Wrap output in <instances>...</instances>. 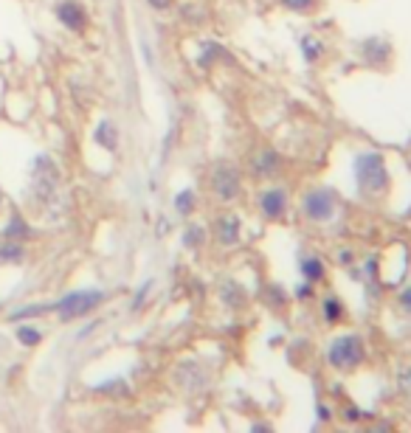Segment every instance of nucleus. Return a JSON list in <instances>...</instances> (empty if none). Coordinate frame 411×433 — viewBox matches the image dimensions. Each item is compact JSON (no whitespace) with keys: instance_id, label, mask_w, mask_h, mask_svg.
Instances as JSON below:
<instances>
[{"instance_id":"f03ea898","label":"nucleus","mask_w":411,"mask_h":433,"mask_svg":"<svg viewBox=\"0 0 411 433\" xmlns=\"http://www.w3.org/2000/svg\"><path fill=\"white\" fill-rule=\"evenodd\" d=\"M327 360H330L336 369L347 371V369H355L360 360H363V343L358 335H344L338 340H333L330 352H327Z\"/></svg>"},{"instance_id":"6e6552de","label":"nucleus","mask_w":411,"mask_h":433,"mask_svg":"<svg viewBox=\"0 0 411 433\" xmlns=\"http://www.w3.org/2000/svg\"><path fill=\"white\" fill-rule=\"evenodd\" d=\"M217 237L226 245L237 242V237H239V220H237V217H223V220L217 223Z\"/></svg>"},{"instance_id":"2eb2a0df","label":"nucleus","mask_w":411,"mask_h":433,"mask_svg":"<svg viewBox=\"0 0 411 433\" xmlns=\"http://www.w3.org/2000/svg\"><path fill=\"white\" fill-rule=\"evenodd\" d=\"M324 313H327V321H336V318L341 315V304H338L336 298H330V301L324 304Z\"/></svg>"},{"instance_id":"20e7f679","label":"nucleus","mask_w":411,"mask_h":433,"mask_svg":"<svg viewBox=\"0 0 411 433\" xmlns=\"http://www.w3.org/2000/svg\"><path fill=\"white\" fill-rule=\"evenodd\" d=\"M302 211H304V217H310V220H316V223L330 220V217L336 214V197H333V192H327V189L307 192L304 200H302Z\"/></svg>"},{"instance_id":"dca6fc26","label":"nucleus","mask_w":411,"mask_h":433,"mask_svg":"<svg viewBox=\"0 0 411 433\" xmlns=\"http://www.w3.org/2000/svg\"><path fill=\"white\" fill-rule=\"evenodd\" d=\"M23 248L20 245H0V259H20Z\"/></svg>"},{"instance_id":"aec40b11","label":"nucleus","mask_w":411,"mask_h":433,"mask_svg":"<svg viewBox=\"0 0 411 433\" xmlns=\"http://www.w3.org/2000/svg\"><path fill=\"white\" fill-rule=\"evenodd\" d=\"M6 234H9V237H15V234H26V228H20V223H12Z\"/></svg>"},{"instance_id":"9b49d317","label":"nucleus","mask_w":411,"mask_h":433,"mask_svg":"<svg viewBox=\"0 0 411 433\" xmlns=\"http://www.w3.org/2000/svg\"><path fill=\"white\" fill-rule=\"evenodd\" d=\"M302 270H304V276H307V279H313V282L324 276V265L318 262L316 256H307V259H304V262H302Z\"/></svg>"},{"instance_id":"423d86ee","label":"nucleus","mask_w":411,"mask_h":433,"mask_svg":"<svg viewBox=\"0 0 411 433\" xmlns=\"http://www.w3.org/2000/svg\"><path fill=\"white\" fill-rule=\"evenodd\" d=\"M259 208H262L265 217H271V220L282 217L284 208H287L284 192H282V189H268V192H262V194H259Z\"/></svg>"},{"instance_id":"f3484780","label":"nucleus","mask_w":411,"mask_h":433,"mask_svg":"<svg viewBox=\"0 0 411 433\" xmlns=\"http://www.w3.org/2000/svg\"><path fill=\"white\" fill-rule=\"evenodd\" d=\"M304 57H310V59L318 57V46H316L313 39H304Z\"/></svg>"},{"instance_id":"ddd939ff","label":"nucleus","mask_w":411,"mask_h":433,"mask_svg":"<svg viewBox=\"0 0 411 433\" xmlns=\"http://www.w3.org/2000/svg\"><path fill=\"white\" fill-rule=\"evenodd\" d=\"M17 338H20L23 343H28V346L39 343V332H37V329H31V326H23V329L17 332Z\"/></svg>"},{"instance_id":"1a4fd4ad","label":"nucleus","mask_w":411,"mask_h":433,"mask_svg":"<svg viewBox=\"0 0 411 433\" xmlns=\"http://www.w3.org/2000/svg\"><path fill=\"white\" fill-rule=\"evenodd\" d=\"M276 169H279V155L262 152V155L254 158V172H257V175H273Z\"/></svg>"},{"instance_id":"f257e3e1","label":"nucleus","mask_w":411,"mask_h":433,"mask_svg":"<svg viewBox=\"0 0 411 433\" xmlns=\"http://www.w3.org/2000/svg\"><path fill=\"white\" fill-rule=\"evenodd\" d=\"M355 178L358 183L366 189V192H381L386 189L389 183V172H386V163L378 152H363L358 155L355 160Z\"/></svg>"},{"instance_id":"f8f14e48","label":"nucleus","mask_w":411,"mask_h":433,"mask_svg":"<svg viewBox=\"0 0 411 433\" xmlns=\"http://www.w3.org/2000/svg\"><path fill=\"white\" fill-rule=\"evenodd\" d=\"M192 203H194V194H192V192H183V194H178V200H175V205H178L181 214H189V211H192Z\"/></svg>"},{"instance_id":"a211bd4d","label":"nucleus","mask_w":411,"mask_h":433,"mask_svg":"<svg viewBox=\"0 0 411 433\" xmlns=\"http://www.w3.org/2000/svg\"><path fill=\"white\" fill-rule=\"evenodd\" d=\"M400 304H403L405 310H411V290H405V293L400 295Z\"/></svg>"},{"instance_id":"9d476101","label":"nucleus","mask_w":411,"mask_h":433,"mask_svg":"<svg viewBox=\"0 0 411 433\" xmlns=\"http://www.w3.org/2000/svg\"><path fill=\"white\" fill-rule=\"evenodd\" d=\"M116 127L110 124V121H102L99 127H96V141L104 147V149H116Z\"/></svg>"},{"instance_id":"7ed1b4c3","label":"nucleus","mask_w":411,"mask_h":433,"mask_svg":"<svg viewBox=\"0 0 411 433\" xmlns=\"http://www.w3.org/2000/svg\"><path fill=\"white\" fill-rule=\"evenodd\" d=\"M99 301H102L99 290H79V293H68L62 301H57V304L48 307V310H57L62 318H76V315L91 313Z\"/></svg>"},{"instance_id":"0eeeda50","label":"nucleus","mask_w":411,"mask_h":433,"mask_svg":"<svg viewBox=\"0 0 411 433\" xmlns=\"http://www.w3.org/2000/svg\"><path fill=\"white\" fill-rule=\"evenodd\" d=\"M57 15H60V20L68 26V28H85V12H82V6L79 3H73V0H68V3H62L60 9H57Z\"/></svg>"},{"instance_id":"39448f33","label":"nucleus","mask_w":411,"mask_h":433,"mask_svg":"<svg viewBox=\"0 0 411 433\" xmlns=\"http://www.w3.org/2000/svg\"><path fill=\"white\" fill-rule=\"evenodd\" d=\"M212 183H214V192H217L223 200H234V197L239 194V175H237V169H231V166H226V163L214 169Z\"/></svg>"},{"instance_id":"4468645a","label":"nucleus","mask_w":411,"mask_h":433,"mask_svg":"<svg viewBox=\"0 0 411 433\" xmlns=\"http://www.w3.org/2000/svg\"><path fill=\"white\" fill-rule=\"evenodd\" d=\"M282 3L287 9H293V12H307V9H313L316 0H282Z\"/></svg>"},{"instance_id":"6ab92c4d","label":"nucleus","mask_w":411,"mask_h":433,"mask_svg":"<svg viewBox=\"0 0 411 433\" xmlns=\"http://www.w3.org/2000/svg\"><path fill=\"white\" fill-rule=\"evenodd\" d=\"M149 6H155V9H167V6H172V0H149Z\"/></svg>"}]
</instances>
